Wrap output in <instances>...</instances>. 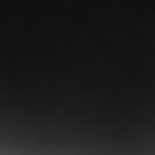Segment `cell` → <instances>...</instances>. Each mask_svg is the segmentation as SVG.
Instances as JSON below:
<instances>
[{
    "label": "cell",
    "mask_w": 155,
    "mask_h": 155,
    "mask_svg": "<svg viewBox=\"0 0 155 155\" xmlns=\"http://www.w3.org/2000/svg\"><path fill=\"white\" fill-rule=\"evenodd\" d=\"M0 155H155V0H0Z\"/></svg>",
    "instance_id": "obj_1"
}]
</instances>
